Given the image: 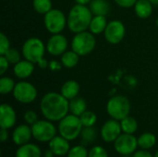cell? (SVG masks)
Masks as SVG:
<instances>
[{
  "label": "cell",
  "instance_id": "obj_9",
  "mask_svg": "<svg viewBox=\"0 0 158 157\" xmlns=\"http://www.w3.org/2000/svg\"><path fill=\"white\" fill-rule=\"evenodd\" d=\"M12 93L15 100L20 104H31L35 101L38 95L35 86L26 81L17 82Z\"/></svg>",
  "mask_w": 158,
  "mask_h": 157
},
{
  "label": "cell",
  "instance_id": "obj_34",
  "mask_svg": "<svg viewBox=\"0 0 158 157\" xmlns=\"http://www.w3.org/2000/svg\"><path fill=\"white\" fill-rule=\"evenodd\" d=\"M10 48V42L7 36L1 32L0 33V56H3Z\"/></svg>",
  "mask_w": 158,
  "mask_h": 157
},
{
  "label": "cell",
  "instance_id": "obj_21",
  "mask_svg": "<svg viewBox=\"0 0 158 157\" xmlns=\"http://www.w3.org/2000/svg\"><path fill=\"white\" fill-rule=\"evenodd\" d=\"M89 8L94 16H106L110 11V4L107 0H92Z\"/></svg>",
  "mask_w": 158,
  "mask_h": 157
},
{
  "label": "cell",
  "instance_id": "obj_37",
  "mask_svg": "<svg viewBox=\"0 0 158 157\" xmlns=\"http://www.w3.org/2000/svg\"><path fill=\"white\" fill-rule=\"evenodd\" d=\"M9 65L10 63L7 61V59L4 56H0V74L1 75H4L7 71Z\"/></svg>",
  "mask_w": 158,
  "mask_h": 157
},
{
  "label": "cell",
  "instance_id": "obj_1",
  "mask_svg": "<svg viewBox=\"0 0 158 157\" xmlns=\"http://www.w3.org/2000/svg\"><path fill=\"white\" fill-rule=\"evenodd\" d=\"M69 101L61 93L50 92L45 93L40 102V110L45 119L52 122L60 121L69 112Z\"/></svg>",
  "mask_w": 158,
  "mask_h": 157
},
{
  "label": "cell",
  "instance_id": "obj_17",
  "mask_svg": "<svg viewBox=\"0 0 158 157\" xmlns=\"http://www.w3.org/2000/svg\"><path fill=\"white\" fill-rule=\"evenodd\" d=\"M33 71H34V63L28 61L26 59L20 60L13 67V72L15 76L20 80L28 79L29 77L31 76Z\"/></svg>",
  "mask_w": 158,
  "mask_h": 157
},
{
  "label": "cell",
  "instance_id": "obj_8",
  "mask_svg": "<svg viewBox=\"0 0 158 157\" xmlns=\"http://www.w3.org/2000/svg\"><path fill=\"white\" fill-rule=\"evenodd\" d=\"M32 138L40 143H49L56 136V129L50 120H38L31 126Z\"/></svg>",
  "mask_w": 158,
  "mask_h": 157
},
{
  "label": "cell",
  "instance_id": "obj_24",
  "mask_svg": "<svg viewBox=\"0 0 158 157\" xmlns=\"http://www.w3.org/2000/svg\"><path fill=\"white\" fill-rule=\"evenodd\" d=\"M60 62L62 64V66L64 68H72L75 66H77V64L79 63L80 60V56L75 53L73 50L70 51H66L62 56H60Z\"/></svg>",
  "mask_w": 158,
  "mask_h": 157
},
{
  "label": "cell",
  "instance_id": "obj_39",
  "mask_svg": "<svg viewBox=\"0 0 158 157\" xmlns=\"http://www.w3.org/2000/svg\"><path fill=\"white\" fill-rule=\"evenodd\" d=\"M132 157H154L152 155L151 153H149L147 150H144V149H142V150H139V151H136L134 154H133V156Z\"/></svg>",
  "mask_w": 158,
  "mask_h": 157
},
{
  "label": "cell",
  "instance_id": "obj_46",
  "mask_svg": "<svg viewBox=\"0 0 158 157\" xmlns=\"http://www.w3.org/2000/svg\"><path fill=\"white\" fill-rule=\"evenodd\" d=\"M156 26L158 27V18H157V19H156Z\"/></svg>",
  "mask_w": 158,
  "mask_h": 157
},
{
  "label": "cell",
  "instance_id": "obj_12",
  "mask_svg": "<svg viewBox=\"0 0 158 157\" xmlns=\"http://www.w3.org/2000/svg\"><path fill=\"white\" fill-rule=\"evenodd\" d=\"M46 51L53 56H62L68 49V40L61 33L52 34L46 42Z\"/></svg>",
  "mask_w": 158,
  "mask_h": 157
},
{
  "label": "cell",
  "instance_id": "obj_38",
  "mask_svg": "<svg viewBox=\"0 0 158 157\" xmlns=\"http://www.w3.org/2000/svg\"><path fill=\"white\" fill-rule=\"evenodd\" d=\"M61 67H62L61 62L59 63L58 61H56V60H52L49 62V68L52 71H58L61 69Z\"/></svg>",
  "mask_w": 158,
  "mask_h": 157
},
{
  "label": "cell",
  "instance_id": "obj_11",
  "mask_svg": "<svg viewBox=\"0 0 158 157\" xmlns=\"http://www.w3.org/2000/svg\"><path fill=\"white\" fill-rule=\"evenodd\" d=\"M126 28L122 21L114 19L107 23V26L104 31L106 40L111 44L119 43L125 37Z\"/></svg>",
  "mask_w": 158,
  "mask_h": 157
},
{
  "label": "cell",
  "instance_id": "obj_2",
  "mask_svg": "<svg viewBox=\"0 0 158 157\" xmlns=\"http://www.w3.org/2000/svg\"><path fill=\"white\" fill-rule=\"evenodd\" d=\"M93 16L87 6L76 4L70 8L68 14L67 26L73 33L88 31Z\"/></svg>",
  "mask_w": 158,
  "mask_h": 157
},
{
  "label": "cell",
  "instance_id": "obj_41",
  "mask_svg": "<svg viewBox=\"0 0 158 157\" xmlns=\"http://www.w3.org/2000/svg\"><path fill=\"white\" fill-rule=\"evenodd\" d=\"M37 65H38V67H39L41 69H45V68H49V62H48L44 57H43V58L37 63Z\"/></svg>",
  "mask_w": 158,
  "mask_h": 157
},
{
  "label": "cell",
  "instance_id": "obj_20",
  "mask_svg": "<svg viewBox=\"0 0 158 157\" xmlns=\"http://www.w3.org/2000/svg\"><path fill=\"white\" fill-rule=\"evenodd\" d=\"M153 4L149 0H137L134 5V11L138 18L148 19L153 13Z\"/></svg>",
  "mask_w": 158,
  "mask_h": 157
},
{
  "label": "cell",
  "instance_id": "obj_18",
  "mask_svg": "<svg viewBox=\"0 0 158 157\" xmlns=\"http://www.w3.org/2000/svg\"><path fill=\"white\" fill-rule=\"evenodd\" d=\"M80 90H81V86L78 83V81H76L74 80H69L63 83V85L61 86L60 93L66 99H68L69 101L78 96Z\"/></svg>",
  "mask_w": 158,
  "mask_h": 157
},
{
  "label": "cell",
  "instance_id": "obj_26",
  "mask_svg": "<svg viewBox=\"0 0 158 157\" xmlns=\"http://www.w3.org/2000/svg\"><path fill=\"white\" fill-rule=\"evenodd\" d=\"M119 122H120V126H121V130H122L123 133L134 134L138 130L137 120L131 116L126 117L125 118H123Z\"/></svg>",
  "mask_w": 158,
  "mask_h": 157
},
{
  "label": "cell",
  "instance_id": "obj_28",
  "mask_svg": "<svg viewBox=\"0 0 158 157\" xmlns=\"http://www.w3.org/2000/svg\"><path fill=\"white\" fill-rule=\"evenodd\" d=\"M81 137L84 144L93 143L97 138V131L94 127H83Z\"/></svg>",
  "mask_w": 158,
  "mask_h": 157
},
{
  "label": "cell",
  "instance_id": "obj_16",
  "mask_svg": "<svg viewBox=\"0 0 158 157\" xmlns=\"http://www.w3.org/2000/svg\"><path fill=\"white\" fill-rule=\"evenodd\" d=\"M69 141L63 138L62 136H55L49 142V149L53 152V154L56 156H64L67 155L69 151L70 150L69 147Z\"/></svg>",
  "mask_w": 158,
  "mask_h": 157
},
{
  "label": "cell",
  "instance_id": "obj_25",
  "mask_svg": "<svg viewBox=\"0 0 158 157\" xmlns=\"http://www.w3.org/2000/svg\"><path fill=\"white\" fill-rule=\"evenodd\" d=\"M138 146L144 150H149L153 148L156 143V137L151 132H144L137 138Z\"/></svg>",
  "mask_w": 158,
  "mask_h": 157
},
{
  "label": "cell",
  "instance_id": "obj_6",
  "mask_svg": "<svg viewBox=\"0 0 158 157\" xmlns=\"http://www.w3.org/2000/svg\"><path fill=\"white\" fill-rule=\"evenodd\" d=\"M46 51V46L44 42L37 37H31L27 39L21 48V54L24 59L37 64L43 57H44V53Z\"/></svg>",
  "mask_w": 158,
  "mask_h": 157
},
{
  "label": "cell",
  "instance_id": "obj_4",
  "mask_svg": "<svg viewBox=\"0 0 158 157\" xmlns=\"http://www.w3.org/2000/svg\"><path fill=\"white\" fill-rule=\"evenodd\" d=\"M71 50L80 56H85L91 54L96 46V39L94 34L90 31L75 33L71 40Z\"/></svg>",
  "mask_w": 158,
  "mask_h": 157
},
{
  "label": "cell",
  "instance_id": "obj_15",
  "mask_svg": "<svg viewBox=\"0 0 158 157\" xmlns=\"http://www.w3.org/2000/svg\"><path fill=\"white\" fill-rule=\"evenodd\" d=\"M31 137V127H30V125L28 124L19 125L12 132V142L19 146L28 143Z\"/></svg>",
  "mask_w": 158,
  "mask_h": 157
},
{
  "label": "cell",
  "instance_id": "obj_30",
  "mask_svg": "<svg viewBox=\"0 0 158 157\" xmlns=\"http://www.w3.org/2000/svg\"><path fill=\"white\" fill-rule=\"evenodd\" d=\"M80 119L83 127H94L97 121V116L93 111L86 110L81 116H80Z\"/></svg>",
  "mask_w": 158,
  "mask_h": 157
},
{
  "label": "cell",
  "instance_id": "obj_23",
  "mask_svg": "<svg viewBox=\"0 0 158 157\" xmlns=\"http://www.w3.org/2000/svg\"><path fill=\"white\" fill-rule=\"evenodd\" d=\"M69 112L72 115L77 117L81 116L87 110V103L86 101L80 96H77L71 100H69Z\"/></svg>",
  "mask_w": 158,
  "mask_h": 157
},
{
  "label": "cell",
  "instance_id": "obj_10",
  "mask_svg": "<svg viewBox=\"0 0 158 157\" xmlns=\"http://www.w3.org/2000/svg\"><path fill=\"white\" fill-rule=\"evenodd\" d=\"M138 147L137 138L133 134L122 133L114 142V148L121 155H131L136 152Z\"/></svg>",
  "mask_w": 158,
  "mask_h": 157
},
{
  "label": "cell",
  "instance_id": "obj_40",
  "mask_svg": "<svg viewBox=\"0 0 158 157\" xmlns=\"http://www.w3.org/2000/svg\"><path fill=\"white\" fill-rule=\"evenodd\" d=\"M8 139V131L6 129H3L1 128V131H0V140L2 143H5L6 141H7Z\"/></svg>",
  "mask_w": 158,
  "mask_h": 157
},
{
  "label": "cell",
  "instance_id": "obj_19",
  "mask_svg": "<svg viewBox=\"0 0 158 157\" xmlns=\"http://www.w3.org/2000/svg\"><path fill=\"white\" fill-rule=\"evenodd\" d=\"M42 151L39 146L33 143H26L19 146L15 157H41Z\"/></svg>",
  "mask_w": 158,
  "mask_h": 157
},
{
  "label": "cell",
  "instance_id": "obj_22",
  "mask_svg": "<svg viewBox=\"0 0 158 157\" xmlns=\"http://www.w3.org/2000/svg\"><path fill=\"white\" fill-rule=\"evenodd\" d=\"M107 23L108 22L106 20V16H93L89 26V31L94 35L104 33Z\"/></svg>",
  "mask_w": 158,
  "mask_h": 157
},
{
  "label": "cell",
  "instance_id": "obj_47",
  "mask_svg": "<svg viewBox=\"0 0 158 157\" xmlns=\"http://www.w3.org/2000/svg\"><path fill=\"white\" fill-rule=\"evenodd\" d=\"M122 157H129V155H122Z\"/></svg>",
  "mask_w": 158,
  "mask_h": 157
},
{
  "label": "cell",
  "instance_id": "obj_36",
  "mask_svg": "<svg viewBox=\"0 0 158 157\" xmlns=\"http://www.w3.org/2000/svg\"><path fill=\"white\" fill-rule=\"evenodd\" d=\"M115 3L123 8H129V7H132L134 6L135 3L137 2V0H114Z\"/></svg>",
  "mask_w": 158,
  "mask_h": 157
},
{
  "label": "cell",
  "instance_id": "obj_35",
  "mask_svg": "<svg viewBox=\"0 0 158 157\" xmlns=\"http://www.w3.org/2000/svg\"><path fill=\"white\" fill-rule=\"evenodd\" d=\"M24 120L26 122V124L31 126L34 123H36L39 119H38V115L33 111V110H27L24 113Z\"/></svg>",
  "mask_w": 158,
  "mask_h": 157
},
{
  "label": "cell",
  "instance_id": "obj_32",
  "mask_svg": "<svg viewBox=\"0 0 158 157\" xmlns=\"http://www.w3.org/2000/svg\"><path fill=\"white\" fill-rule=\"evenodd\" d=\"M89 152L83 145H77L72 148L68 153V157H88Z\"/></svg>",
  "mask_w": 158,
  "mask_h": 157
},
{
  "label": "cell",
  "instance_id": "obj_45",
  "mask_svg": "<svg viewBox=\"0 0 158 157\" xmlns=\"http://www.w3.org/2000/svg\"><path fill=\"white\" fill-rule=\"evenodd\" d=\"M154 157H158V151L156 152V155H154Z\"/></svg>",
  "mask_w": 158,
  "mask_h": 157
},
{
  "label": "cell",
  "instance_id": "obj_7",
  "mask_svg": "<svg viewBox=\"0 0 158 157\" xmlns=\"http://www.w3.org/2000/svg\"><path fill=\"white\" fill-rule=\"evenodd\" d=\"M44 23L46 31L51 34L61 33L67 27V17L61 10L52 8L44 15Z\"/></svg>",
  "mask_w": 158,
  "mask_h": 157
},
{
  "label": "cell",
  "instance_id": "obj_27",
  "mask_svg": "<svg viewBox=\"0 0 158 157\" xmlns=\"http://www.w3.org/2000/svg\"><path fill=\"white\" fill-rule=\"evenodd\" d=\"M32 6L37 13L43 15H45L53 8L51 0H32Z\"/></svg>",
  "mask_w": 158,
  "mask_h": 157
},
{
  "label": "cell",
  "instance_id": "obj_5",
  "mask_svg": "<svg viewBox=\"0 0 158 157\" xmlns=\"http://www.w3.org/2000/svg\"><path fill=\"white\" fill-rule=\"evenodd\" d=\"M106 112L111 118L120 121L130 115L131 103L124 95H114L106 104Z\"/></svg>",
  "mask_w": 158,
  "mask_h": 157
},
{
  "label": "cell",
  "instance_id": "obj_14",
  "mask_svg": "<svg viewBox=\"0 0 158 157\" xmlns=\"http://www.w3.org/2000/svg\"><path fill=\"white\" fill-rule=\"evenodd\" d=\"M17 122V114L14 108L7 105L2 104L0 106V127L3 129H12Z\"/></svg>",
  "mask_w": 158,
  "mask_h": 157
},
{
  "label": "cell",
  "instance_id": "obj_42",
  "mask_svg": "<svg viewBox=\"0 0 158 157\" xmlns=\"http://www.w3.org/2000/svg\"><path fill=\"white\" fill-rule=\"evenodd\" d=\"M92 0H75L76 4H79V5H83V6H87L88 4L91 3Z\"/></svg>",
  "mask_w": 158,
  "mask_h": 157
},
{
  "label": "cell",
  "instance_id": "obj_33",
  "mask_svg": "<svg viewBox=\"0 0 158 157\" xmlns=\"http://www.w3.org/2000/svg\"><path fill=\"white\" fill-rule=\"evenodd\" d=\"M88 157H108L106 150L102 146H94L90 151Z\"/></svg>",
  "mask_w": 158,
  "mask_h": 157
},
{
  "label": "cell",
  "instance_id": "obj_3",
  "mask_svg": "<svg viewBox=\"0 0 158 157\" xmlns=\"http://www.w3.org/2000/svg\"><path fill=\"white\" fill-rule=\"evenodd\" d=\"M58 122V132L63 138L70 142L81 136L83 126L81 122L80 117L68 114Z\"/></svg>",
  "mask_w": 158,
  "mask_h": 157
},
{
  "label": "cell",
  "instance_id": "obj_31",
  "mask_svg": "<svg viewBox=\"0 0 158 157\" xmlns=\"http://www.w3.org/2000/svg\"><path fill=\"white\" fill-rule=\"evenodd\" d=\"M3 56L7 59V61L11 65H15L21 60V54L17 49L11 48V47Z\"/></svg>",
  "mask_w": 158,
  "mask_h": 157
},
{
  "label": "cell",
  "instance_id": "obj_13",
  "mask_svg": "<svg viewBox=\"0 0 158 157\" xmlns=\"http://www.w3.org/2000/svg\"><path fill=\"white\" fill-rule=\"evenodd\" d=\"M122 130L120 126V122L116 119H109L101 128L100 135L104 142L106 143H114L118 136L121 134Z\"/></svg>",
  "mask_w": 158,
  "mask_h": 157
},
{
  "label": "cell",
  "instance_id": "obj_29",
  "mask_svg": "<svg viewBox=\"0 0 158 157\" xmlns=\"http://www.w3.org/2000/svg\"><path fill=\"white\" fill-rule=\"evenodd\" d=\"M16 86L15 81L6 76H3L0 79V93L1 94H8L13 93L14 88Z\"/></svg>",
  "mask_w": 158,
  "mask_h": 157
},
{
  "label": "cell",
  "instance_id": "obj_44",
  "mask_svg": "<svg viewBox=\"0 0 158 157\" xmlns=\"http://www.w3.org/2000/svg\"><path fill=\"white\" fill-rule=\"evenodd\" d=\"M154 6H158V0H149Z\"/></svg>",
  "mask_w": 158,
  "mask_h": 157
},
{
  "label": "cell",
  "instance_id": "obj_43",
  "mask_svg": "<svg viewBox=\"0 0 158 157\" xmlns=\"http://www.w3.org/2000/svg\"><path fill=\"white\" fill-rule=\"evenodd\" d=\"M53 155H55L53 154V152L50 149L45 152V157H53Z\"/></svg>",
  "mask_w": 158,
  "mask_h": 157
}]
</instances>
